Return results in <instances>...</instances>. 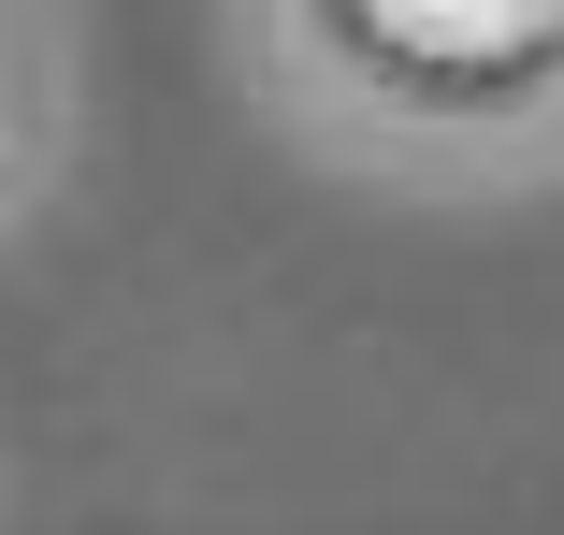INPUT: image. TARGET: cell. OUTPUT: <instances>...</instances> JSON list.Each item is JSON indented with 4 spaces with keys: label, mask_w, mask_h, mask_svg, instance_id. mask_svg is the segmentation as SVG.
<instances>
[{
    "label": "cell",
    "mask_w": 564,
    "mask_h": 535,
    "mask_svg": "<svg viewBox=\"0 0 564 535\" xmlns=\"http://www.w3.org/2000/svg\"><path fill=\"white\" fill-rule=\"evenodd\" d=\"M362 15H377L405 58L492 73V58H521V44H550V30H564V0H362Z\"/></svg>",
    "instance_id": "6da1fadb"
}]
</instances>
